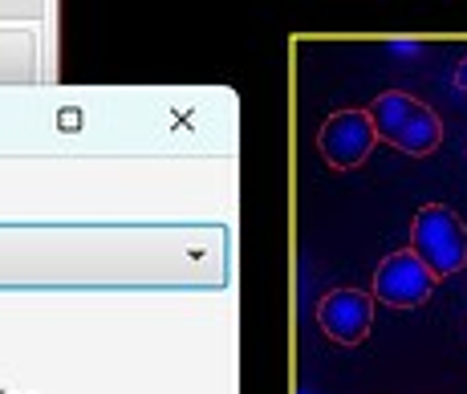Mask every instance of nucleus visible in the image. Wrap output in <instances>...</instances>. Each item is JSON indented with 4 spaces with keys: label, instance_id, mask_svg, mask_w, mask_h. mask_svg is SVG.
Here are the masks:
<instances>
[{
    "label": "nucleus",
    "instance_id": "obj_1",
    "mask_svg": "<svg viewBox=\"0 0 467 394\" xmlns=\"http://www.w3.org/2000/svg\"><path fill=\"white\" fill-rule=\"evenodd\" d=\"M366 110H370L379 139L390 142V147L402 150V155H415V159L435 155L439 142H443V122H439V114L431 110L427 102H419L415 94L386 89V94L374 98Z\"/></svg>",
    "mask_w": 467,
    "mask_h": 394
},
{
    "label": "nucleus",
    "instance_id": "obj_2",
    "mask_svg": "<svg viewBox=\"0 0 467 394\" xmlns=\"http://www.w3.org/2000/svg\"><path fill=\"white\" fill-rule=\"evenodd\" d=\"M410 253L443 281L467 268V223L447 203H423L410 220Z\"/></svg>",
    "mask_w": 467,
    "mask_h": 394
},
{
    "label": "nucleus",
    "instance_id": "obj_3",
    "mask_svg": "<svg viewBox=\"0 0 467 394\" xmlns=\"http://www.w3.org/2000/svg\"><path fill=\"white\" fill-rule=\"evenodd\" d=\"M374 142H379V130H374L370 110H334L317 134V150L334 171L362 167L370 159Z\"/></svg>",
    "mask_w": 467,
    "mask_h": 394
},
{
    "label": "nucleus",
    "instance_id": "obj_4",
    "mask_svg": "<svg viewBox=\"0 0 467 394\" xmlns=\"http://www.w3.org/2000/svg\"><path fill=\"white\" fill-rule=\"evenodd\" d=\"M439 276L419 261L410 248L402 253H390L386 261L374 268V301L382 306H394V309H415V306H427L431 293H435Z\"/></svg>",
    "mask_w": 467,
    "mask_h": 394
},
{
    "label": "nucleus",
    "instance_id": "obj_5",
    "mask_svg": "<svg viewBox=\"0 0 467 394\" xmlns=\"http://www.w3.org/2000/svg\"><path fill=\"white\" fill-rule=\"evenodd\" d=\"M317 326L326 329L329 342L337 346H362L366 334L374 326V293L362 289H329L326 297L317 301Z\"/></svg>",
    "mask_w": 467,
    "mask_h": 394
},
{
    "label": "nucleus",
    "instance_id": "obj_6",
    "mask_svg": "<svg viewBox=\"0 0 467 394\" xmlns=\"http://www.w3.org/2000/svg\"><path fill=\"white\" fill-rule=\"evenodd\" d=\"M455 86H460L463 94H467V53H463V61H460V66H455Z\"/></svg>",
    "mask_w": 467,
    "mask_h": 394
}]
</instances>
